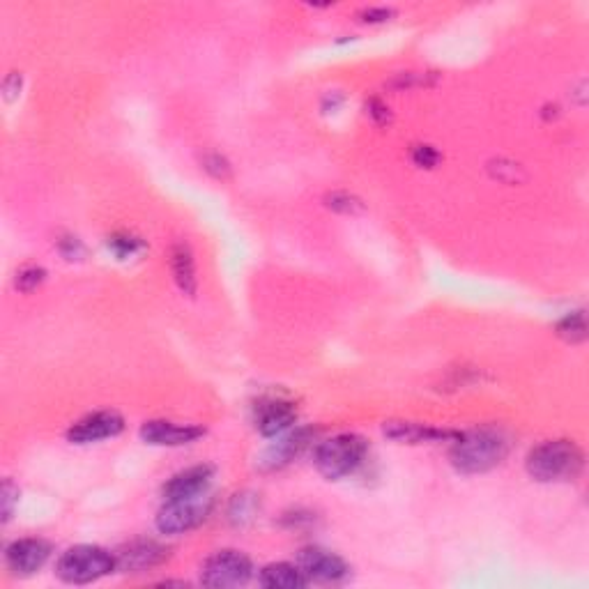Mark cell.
Returning a JSON list of instances; mask_svg holds the SVG:
<instances>
[{"mask_svg": "<svg viewBox=\"0 0 589 589\" xmlns=\"http://www.w3.org/2000/svg\"><path fill=\"white\" fill-rule=\"evenodd\" d=\"M295 419H297V410L290 401L272 399V401H263L256 408V428L260 435H265V438H274V435H281L283 431H288V428L295 424Z\"/></svg>", "mask_w": 589, "mask_h": 589, "instance_id": "obj_14", "label": "cell"}, {"mask_svg": "<svg viewBox=\"0 0 589 589\" xmlns=\"http://www.w3.org/2000/svg\"><path fill=\"white\" fill-rule=\"evenodd\" d=\"M168 557V550L164 546H159L157 541H132L127 543L125 548L118 550L116 562L120 571L127 573H141L148 571L152 566H159Z\"/></svg>", "mask_w": 589, "mask_h": 589, "instance_id": "obj_12", "label": "cell"}, {"mask_svg": "<svg viewBox=\"0 0 589 589\" xmlns=\"http://www.w3.org/2000/svg\"><path fill=\"white\" fill-rule=\"evenodd\" d=\"M366 454H369V445H366L362 435L341 433L334 435L330 440L320 442L316 456H313V463H316V470L323 474L325 479L339 481L362 468Z\"/></svg>", "mask_w": 589, "mask_h": 589, "instance_id": "obj_3", "label": "cell"}, {"mask_svg": "<svg viewBox=\"0 0 589 589\" xmlns=\"http://www.w3.org/2000/svg\"><path fill=\"white\" fill-rule=\"evenodd\" d=\"M171 270H173V279L178 283V288L185 295H194L196 293V267H194V256L187 244H178L171 251Z\"/></svg>", "mask_w": 589, "mask_h": 589, "instance_id": "obj_17", "label": "cell"}, {"mask_svg": "<svg viewBox=\"0 0 589 589\" xmlns=\"http://www.w3.org/2000/svg\"><path fill=\"white\" fill-rule=\"evenodd\" d=\"M412 157H415L417 166H424V168H433L440 159V155L431 148V145H419V148L415 150V155H412Z\"/></svg>", "mask_w": 589, "mask_h": 589, "instance_id": "obj_24", "label": "cell"}, {"mask_svg": "<svg viewBox=\"0 0 589 589\" xmlns=\"http://www.w3.org/2000/svg\"><path fill=\"white\" fill-rule=\"evenodd\" d=\"M125 428V419L116 410H99L93 415L83 417L67 431V440L72 445H93L99 440L116 438Z\"/></svg>", "mask_w": 589, "mask_h": 589, "instance_id": "obj_8", "label": "cell"}, {"mask_svg": "<svg viewBox=\"0 0 589 589\" xmlns=\"http://www.w3.org/2000/svg\"><path fill=\"white\" fill-rule=\"evenodd\" d=\"M260 585L270 589H300L309 585V578L304 576L300 566L288 562H274L260 569Z\"/></svg>", "mask_w": 589, "mask_h": 589, "instance_id": "obj_16", "label": "cell"}, {"mask_svg": "<svg viewBox=\"0 0 589 589\" xmlns=\"http://www.w3.org/2000/svg\"><path fill=\"white\" fill-rule=\"evenodd\" d=\"M254 576V564L240 550H219L208 557L201 569V583L205 587H240Z\"/></svg>", "mask_w": 589, "mask_h": 589, "instance_id": "obj_6", "label": "cell"}, {"mask_svg": "<svg viewBox=\"0 0 589 589\" xmlns=\"http://www.w3.org/2000/svg\"><path fill=\"white\" fill-rule=\"evenodd\" d=\"M316 438V431L309 426L297 428V431L283 435L281 440H277V445H272L270 449L263 454V463L267 470H279L283 465H288L290 461H295L297 456L302 454L304 449L309 447V442Z\"/></svg>", "mask_w": 589, "mask_h": 589, "instance_id": "obj_13", "label": "cell"}, {"mask_svg": "<svg viewBox=\"0 0 589 589\" xmlns=\"http://www.w3.org/2000/svg\"><path fill=\"white\" fill-rule=\"evenodd\" d=\"M17 500H19V488L14 486L10 479H7L3 484V520H5V523L12 518L14 502H17Z\"/></svg>", "mask_w": 589, "mask_h": 589, "instance_id": "obj_23", "label": "cell"}, {"mask_svg": "<svg viewBox=\"0 0 589 589\" xmlns=\"http://www.w3.org/2000/svg\"><path fill=\"white\" fill-rule=\"evenodd\" d=\"M109 247L116 251L120 258H125V256H132L134 251H139L141 242L132 235H113L109 237Z\"/></svg>", "mask_w": 589, "mask_h": 589, "instance_id": "obj_20", "label": "cell"}, {"mask_svg": "<svg viewBox=\"0 0 589 589\" xmlns=\"http://www.w3.org/2000/svg\"><path fill=\"white\" fill-rule=\"evenodd\" d=\"M258 514V500L256 495L251 493H242L235 495V500L231 502V509H228V518H231L233 525H247Z\"/></svg>", "mask_w": 589, "mask_h": 589, "instance_id": "obj_18", "label": "cell"}, {"mask_svg": "<svg viewBox=\"0 0 589 589\" xmlns=\"http://www.w3.org/2000/svg\"><path fill=\"white\" fill-rule=\"evenodd\" d=\"M214 468L212 465H194V468H187L178 474H173L171 479L166 481L162 488L164 502L168 500H185V497H194L201 493H208L212 484Z\"/></svg>", "mask_w": 589, "mask_h": 589, "instance_id": "obj_11", "label": "cell"}, {"mask_svg": "<svg viewBox=\"0 0 589 589\" xmlns=\"http://www.w3.org/2000/svg\"><path fill=\"white\" fill-rule=\"evenodd\" d=\"M585 456L571 440H548L527 454L525 468L532 479L553 484V481H573L580 477Z\"/></svg>", "mask_w": 589, "mask_h": 589, "instance_id": "obj_2", "label": "cell"}, {"mask_svg": "<svg viewBox=\"0 0 589 589\" xmlns=\"http://www.w3.org/2000/svg\"><path fill=\"white\" fill-rule=\"evenodd\" d=\"M511 442L500 428H477L461 433L451 449V465L461 474H484L507 458Z\"/></svg>", "mask_w": 589, "mask_h": 589, "instance_id": "obj_1", "label": "cell"}, {"mask_svg": "<svg viewBox=\"0 0 589 589\" xmlns=\"http://www.w3.org/2000/svg\"><path fill=\"white\" fill-rule=\"evenodd\" d=\"M364 21H385L387 17H392V10H385V7H371V10L364 12Z\"/></svg>", "mask_w": 589, "mask_h": 589, "instance_id": "obj_25", "label": "cell"}, {"mask_svg": "<svg viewBox=\"0 0 589 589\" xmlns=\"http://www.w3.org/2000/svg\"><path fill=\"white\" fill-rule=\"evenodd\" d=\"M205 428L194 424H175L166 422V419H152L141 426V438L143 442L155 447H182L189 445L198 438H203Z\"/></svg>", "mask_w": 589, "mask_h": 589, "instance_id": "obj_10", "label": "cell"}, {"mask_svg": "<svg viewBox=\"0 0 589 589\" xmlns=\"http://www.w3.org/2000/svg\"><path fill=\"white\" fill-rule=\"evenodd\" d=\"M557 334H560L562 339H566L569 343L585 341V336H587L585 313L576 311V313H569V316H564L560 323H557Z\"/></svg>", "mask_w": 589, "mask_h": 589, "instance_id": "obj_19", "label": "cell"}, {"mask_svg": "<svg viewBox=\"0 0 589 589\" xmlns=\"http://www.w3.org/2000/svg\"><path fill=\"white\" fill-rule=\"evenodd\" d=\"M214 497L208 493L185 497V500H168L157 514V530L162 534H185L194 530L210 516Z\"/></svg>", "mask_w": 589, "mask_h": 589, "instance_id": "obj_5", "label": "cell"}, {"mask_svg": "<svg viewBox=\"0 0 589 589\" xmlns=\"http://www.w3.org/2000/svg\"><path fill=\"white\" fill-rule=\"evenodd\" d=\"M42 281H44V270H42V267H26V270L19 272L17 286L21 290H33V288L40 286Z\"/></svg>", "mask_w": 589, "mask_h": 589, "instance_id": "obj_21", "label": "cell"}, {"mask_svg": "<svg viewBox=\"0 0 589 589\" xmlns=\"http://www.w3.org/2000/svg\"><path fill=\"white\" fill-rule=\"evenodd\" d=\"M118 569L116 555L99 546H74L60 555L56 576L70 585H88Z\"/></svg>", "mask_w": 589, "mask_h": 589, "instance_id": "obj_4", "label": "cell"}, {"mask_svg": "<svg viewBox=\"0 0 589 589\" xmlns=\"http://www.w3.org/2000/svg\"><path fill=\"white\" fill-rule=\"evenodd\" d=\"M385 435L396 442H408V445H419V442H440L445 438H458L461 433L454 431H438V428H428L422 424L410 422H389L385 426Z\"/></svg>", "mask_w": 589, "mask_h": 589, "instance_id": "obj_15", "label": "cell"}, {"mask_svg": "<svg viewBox=\"0 0 589 589\" xmlns=\"http://www.w3.org/2000/svg\"><path fill=\"white\" fill-rule=\"evenodd\" d=\"M297 566L304 571V576L316 583H341L350 573V566L343 557L318 546L304 548L297 557Z\"/></svg>", "mask_w": 589, "mask_h": 589, "instance_id": "obj_7", "label": "cell"}, {"mask_svg": "<svg viewBox=\"0 0 589 589\" xmlns=\"http://www.w3.org/2000/svg\"><path fill=\"white\" fill-rule=\"evenodd\" d=\"M51 543L37 537L17 539L5 548V564L14 576H33L49 562Z\"/></svg>", "mask_w": 589, "mask_h": 589, "instance_id": "obj_9", "label": "cell"}, {"mask_svg": "<svg viewBox=\"0 0 589 589\" xmlns=\"http://www.w3.org/2000/svg\"><path fill=\"white\" fill-rule=\"evenodd\" d=\"M327 205H330L332 210H341V212H357V210L364 208L362 201H357V198L348 196V194H334Z\"/></svg>", "mask_w": 589, "mask_h": 589, "instance_id": "obj_22", "label": "cell"}]
</instances>
